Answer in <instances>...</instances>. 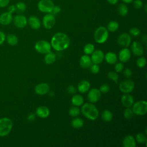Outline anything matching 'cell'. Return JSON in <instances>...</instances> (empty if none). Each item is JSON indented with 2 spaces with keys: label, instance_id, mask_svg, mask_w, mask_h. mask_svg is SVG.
<instances>
[{
  "label": "cell",
  "instance_id": "32",
  "mask_svg": "<svg viewBox=\"0 0 147 147\" xmlns=\"http://www.w3.org/2000/svg\"><path fill=\"white\" fill-rule=\"evenodd\" d=\"M16 11L18 13H24L26 9V6L25 3L23 2H18L15 5Z\"/></svg>",
  "mask_w": 147,
  "mask_h": 147
},
{
  "label": "cell",
  "instance_id": "31",
  "mask_svg": "<svg viewBox=\"0 0 147 147\" xmlns=\"http://www.w3.org/2000/svg\"><path fill=\"white\" fill-rule=\"evenodd\" d=\"M119 28V24L117 21H110L107 25V29L108 31H110L111 32H114L117 31Z\"/></svg>",
  "mask_w": 147,
  "mask_h": 147
},
{
  "label": "cell",
  "instance_id": "8",
  "mask_svg": "<svg viewBox=\"0 0 147 147\" xmlns=\"http://www.w3.org/2000/svg\"><path fill=\"white\" fill-rule=\"evenodd\" d=\"M119 90L125 94L131 92L134 88V83L129 79L122 81L119 85Z\"/></svg>",
  "mask_w": 147,
  "mask_h": 147
},
{
  "label": "cell",
  "instance_id": "29",
  "mask_svg": "<svg viewBox=\"0 0 147 147\" xmlns=\"http://www.w3.org/2000/svg\"><path fill=\"white\" fill-rule=\"evenodd\" d=\"M102 119L105 122H110L113 119V114L109 110H105L101 114Z\"/></svg>",
  "mask_w": 147,
  "mask_h": 147
},
{
  "label": "cell",
  "instance_id": "52",
  "mask_svg": "<svg viewBox=\"0 0 147 147\" xmlns=\"http://www.w3.org/2000/svg\"><path fill=\"white\" fill-rule=\"evenodd\" d=\"M122 1L125 3H130L133 2V1L134 0H122Z\"/></svg>",
  "mask_w": 147,
  "mask_h": 147
},
{
  "label": "cell",
  "instance_id": "24",
  "mask_svg": "<svg viewBox=\"0 0 147 147\" xmlns=\"http://www.w3.org/2000/svg\"><path fill=\"white\" fill-rule=\"evenodd\" d=\"M104 59L109 64H114L116 63L117 61V55L112 52H107L105 56Z\"/></svg>",
  "mask_w": 147,
  "mask_h": 147
},
{
  "label": "cell",
  "instance_id": "30",
  "mask_svg": "<svg viewBox=\"0 0 147 147\" xmlns=\"http://www.w3.org/2000/svg\"><path fill=\"white\" fill-rule=\"evenodd\" d=\"M84 122L80 118H76L72 120L71 126L75 129H79L83 126Z\"/></svg>",
  "mask_w": 147,
  "mask_h": 147
},
{
  "label": "cell",
  "instance_id": "26",
  "mask_svg": "<svg viewBox=\"0 0 147 147\" xmlns=\"http://www.w3.org/2000/svg\"><path fill=\"white\" fill-rule=\"evenodd\" d=\"M56 59V57L55 54L51 51L45 53V56L44 57V61L47 64H51L55 61Z\"/></svg>",
  "mask_w": 147,
  "mask_h": 147
},
{
  "label": "cell",
  "instance_id": "4",
  "mask_svg": "<svg viewBox=\"0 0 147 147\" xmlns=\"http://www.w3.org/2000/svg\"><path fill=\"white\" fill-rule=\"evenodd\" d=\"M109 37V31L105 26H100L95 31L94 37L95 41L99 44L105 42Z\"/></svg>",
  "mask_w": 147,
  "mask_h": 147
},
{
  "label": "cell",
  "instance_id": "7",
  "mask_svg": "<svg viewBox=\"0 0 147 147\" xmlns=\"http://www.w3.org/2000/svg\"><path fill=\"white\" fill-rule=\"evenodd\" d=\"M36 51L40 53H47L51 51V44L45 40L38 41L34 45Z\"/></svg>",
  "mask_w": 147,
  "mask_h": 147
},
{
  "label": "cell",
  "instance_id": "34",
  "mask_svg": "<svg viewBox=\"0 0 147 147\" xmlns=\"http://www.w3.org/2000/svg\"><path fill=\"white\" fill-rule=\"evenodd\" d=\"M136 140L140 144L146 142V136L143 133H139L136 136Z\"/></svg>",
  "mask_w": 147,
  "mask_h": 147
},
{
  "label": "cell",
  "instance_id": "21",
  "mask_svg": "<svg viewBox=\"0 0 147 147\" xmlns=\"http://www.w3.org/2000/svg\"><path fill=\"white\" fill-rule=\"evenodd\" d=\"M91 63L92 61L91 60V57L88 55H84L80 57L79 60V64L82 68H87L90 67Z\"/></svg>",
  "mask_w": 147,
  "mask_h": 147
},
{
  "label": "cell",
  "instance_id": "47",
  "mask_svg": "<svg viewBox=\"0 0 147 147\" xmlns=\"http://www.w3.org/2000/svg\"><path fill=\"white\" fill-rule=\"evenodd\" d=\"M10 0H0V7H6L9 2H10Z\"/></svg>",
  "mask_w": 147,
  "mask_h": 147
},
{
  "label": "cell",
  "instance_id": "13",
  "mask_svg": "<svg viewBox=\"0 0 147 147\" xmlns=\"http://www.w3.org/2000/svg\"><path fill=\"white\" fill-rule=\"evenodd\" d=\"M101 92L99 89L92 88L88 93L87 98L91 103L97 102L100 98Z\"/></svg>",
  "mask_w": 147,
  "mask_h": 147
},
{
  "label": "cell",
  "instance_id": "36",
  "mask_svg": "<svg viewBox=\"0 0 147 147\" xmlns=\"http://www.w3.org/2000/svg\"><path fill=\"white\" fill-rule=\"evenodd\" d=\"M133 111L130 107H126L123 112V117L126 119H130L133 116Z\"/></svg>",
  "mask_w": 147,
  "mask_h": 147
},
{
  "label": "cell",
  "instance_id": "48",
  "mask_svg": "<svg viewBox=\"0 0 147 147\" xmlns=\"http://www.w3.org/2000/svg\"><path fill=\"white\" fill-rule=\"evenodd\" d=\"M6 40V35L4 32L0 31V45H2Z\"/></svg>",
  "mask_w": 147,
  "mask_h": 147
},
{
  "label": "cell",
  "instance_id": "1",
  "mask_svg": "<svg viewBox=\"0 0 147 147\" xmlns=\"http://www.w3.org/2000/svg\"><path fill=\"white\" fill-rule=\"evenodd\" d=\"M70 44L68 36L64 33L58 32L55 33L52 37L51 45L56 51H60L67 49Z\"/></svg>",
  "mask_w": 147,
  "mask_h": 147
},
{
  "label": "cell",
  "instance_id": "3",
  "mask_svg": "<svg viewBox=\"0 0 147 147\" xmlns=\"http://www.w3.org/2000/svg\"><path fill=\"white\" fill-rule=\"evenodd\" d=\"M13 127L12 121L7 117L0 118V136L5 137L8 135Z\"/></svg>",
  "mask_w": 147,
  "mask_h": 147
},
{
  "label": "cell",
  "instance_id": "49",
  "mask_svg": "<svg viewBox=\"0 0 147 147\" xmlns=\"http://www.w3.org/2000/svg\"><path fill=\"white\" fill-rule=\"evenodd\" d=\"M7 11L9 12L11 14H13V13H14L16 11V7H15V5H10L8 8H7Z\"/></svg>",
  "mask_w": 147,
  "mask_h": 147
},
{
  "label": "cell",
  "instance_id": "5",
  "mask_svg": "<svg viewBox=\"0 0 147 147\" xmlns=\"http://www.w3.org/2000/svg\"><path fill=\"white\" fill-rule=\"evenodd\" d=\"M132 106L133 113L137 115H144L147 113V102L145 100H139Z\"/></svg>",
  "mask_w": 147,
  "mask_h": 147
},
{
  "label": "cell",
  "instance_id": "40",
  "mask_svg": "<svg viewBox=\"0 0 147 147\" xmlns=\"http://www.w3.org/2000/svg\"><path fill=\"white\" fill-rule=\"evenodd\" d=\"M90 67V71L92 74H96L99 72L100 67L98 65V64L93 63V64H91Z\"/></svg>",
  "mask_w": 147,
  "mask_h": 147
},
{
  "label": "cell",
  "instance_id": "23",
  "mask_svg": "<svg viewBox=\"0 0 147 147\" xmlns=\"http://www.w3.org/2000/svg\"><path fill=\"white\" fill-rule=\"evenodd\" d=\"M90 88V84L87 80H82L78 85V90L80 93H86Z\"/></svg>",
  "mask_w": 147,
  "mask_h": 147
},
{
  "label": "cell",
  "instance_id": "44",
  "mask_svg": "<svg viewBox=\"0 0 147 147\" xmlns=\"http://www.w3.org/2000/svg\"><path fill=\"white\" fill-rule=\"evenodd\" d=\"M61 11V8L59 6H57V5H55L52 9V10L51 11V14L53 15H56L57 14L59 13H60Z\"/></svg>",
  "mask_w": 147,
  "mask_h": 147
},
{
  "label": "cell",
  "instance_id": "53",
  "mask_svg": "<svg viewBox=\"0 0 147 147\" xmlns=\"http://www.w3.org/2000/svg\"><path fill=\"white\" fill-rule=\"evenodd\" d=\"M142 41H144V42L145 44L146 43V34H144V35L142 36Z\"/></svg>",
  "mask_w": 147,
  "mask_h": 147
},
{
  "label": "cell",
  "instance_id": "50",
  "mask_svg": "<svg viewBox=\"0 0 147 147\" xmlns=\"http://www.w3.org/2000/svg\"><path fill=\"white\" fill-rule=\"evenodd\" d=\"M36 118V115L34 113H30L28 115V119L30 121H33Z\"/></svg>",
  "mask_w": 147,
  "mask_h": 147
},
{
  "label": "cell",
  "instance_id": "46",
  "mask_svg": "<svg viewBox=\"0 0 147 147\" xmlns=\"http://www.w3.org/2000/svg\"><path fill=\"white\" fill-rule=\"evenodd\" d=\"M67 92L68 93L70 94H74L76 92V88L74 86H69L67 87Z\"/></svg>",
  "mask_w": 147,
  "mask_h": 147
},
{
  "label": "cell",
  "instance_id": "9",
  "mask_svg": "<svg viewBox=\"0 0 147 147\" xmlns=\"http://www.w3.org/2000/svg\"><path fill=\"white\" fill-rule=\"evenodd\" d=\"M55 16L51 13L46 14L42 18V25L45 29H49L53 27L55 24Z\"/></svg>",
  "mask_w": 147,
  "mask_h": 147
},
{
  "label": "cell",
  "instance_id": "38",
  "mask_svg": "<svg viewBox=\"0 0 147 147\" xmlns=\"http://www.w3.org/2000/svg\"><path fill=\"white\" fill-rule=\"evenodd\" d=\"M107 76L110 79L114 81L115 83H117L118 79V75L116 72L114 71H110L109 72Z\"/></svg>",
  "mask_w": 147,
  "mask_h": 147
},
{
  "label": "cell",
  "instance_id": "43",
  "mask_svg": "<svg viewBox=\"0 0 147 147\" xmlns=\"http://www.w3.org/2000/svg\"><path fill=\"white\" fill-rule=\"evenodd\" d=\"M124 68V65L122 63H118L115 65L114 69L117 72H121Z\"/></svg>",
  "mask_w": 147,
  "mask_h": 147
},
{
  "label": "cell",
  "instance_id": "25",
  "mask_svg": "<svg viewBox=\"0 0 147 147\" xmlns=\"http://www.w3.org/2000/svg\"><path fill=\"white\" fill-rule=\"evenodd\" d=\"M71 102L73 105L79 106L83 105L84 102V99L80 95H74L71 98Z\"/></svg>",
  "mask_w": 147,
  "mask_h": 147
},
{
  "label": "cell",
  "instance_id": "45",
  "mask_svg": "<svg viewBox=\"0 0 147 147\" xmlns=\"http://www.w3.org/2000/svg\"><path fill=\"white\" fill-rule=\"evenodd\" d=\"M123 75L126 78H130L132 75V71L129 68H126L124 69L123 72Z\"/></svg>",
  "mask_w": 147,
  "mask_h": 147
},
{
  "label": "cell",
  "instance_id": "11",
  "mask_svg": "<svg viewBox=\"0 0 147 147\" xmlns=\"http://www.w3.org/2000/svg\"><path fill=\"white\" fill-rule=\"evenodd\" d=\"M14 25L18 28H23L25 27L28 24V20L25 16L22 14H18L13 18Z\"/></svg>",
  "mask_w": 147,
  "mask_h": 147
},
{
  "label": "cell",
  "instance_id": "28",
  "mask_svg": "<svg viewBox=\"0 0 147 147\" xmlns=\"http://www.w3.org/2000/svg\"><path fill=\"white\" fill-rule=\"evenodd\" d=\"M7 42L11 46L16 45L18 43V38L14 34H9L6 36Z\"/></svg>",
  "mask_w": 147,
  "mask_h": 147
},
{
  "label": "cell",
  "instance_id": "55",
  "mask_svg": "<svg viewBox=\"0 0 147 147\" xmlns=\"http://www.w3.org/2000/svg\"></svg>",
  "mask_w": 147,
  "mask_h": 147
},
{
  "label": "cell",
  "instance_id": "14",
  "mask_svg": "<svg viewBox=\"0 0 147 147\" xmlns=\"http://www.w3.org/2000/svg\"><path fill=\"white\" fill-rule=\"evenodd\" d=\"M131 50L132 53L137 56H140L144 54V49L142 45L138 42L134 41L131 45Z\"/></svg>",
  "mask_w": 147,
  "mask_h": 147
},
{
  "label": "cell",
  "instance_id": "27",
  "mask_svg": "<svg viewBox=\"0 0 147 147\" xmlns=\"http://www.w3.org/2000/svg\"><path fill=\"white\" fill-rule=\"evenodd\" d=\"M128 11H129V9H128L127 6L126 5V3H121L118 6V14L121 16H122V17L126 16L128 13Z\"/></svg>",
  "mask_w": 147,
  "mask_h": 147
},
{
  "label": "cell",
  "instance_id": "35",
  "mask_svg": "<svg viewBox=\"0 0 147 147\" xmlns=\"http://www.w3.org/2000/svg\"><path fill=\"white\" fill-rule=\"evenodd\" d=\"M80 113V110L78 107V106H72L69 110V114L73 117H75L78 116V115H79Z\"/></svg>",
  "mask_w": 147,
  "mask_h": 147
},
{
  "label": "cell",
  "instance_id": "22",
  "mask_svg": "<svg viewBox=\"0 0 147 147\" xmlns=\"http://www.w3.org/2000/svg\"><path fill=\"white\" fill-rule=\"evenodd\" d=\"M123 146L124 147H135L136 146V140L132 136L127 135L123 138Z\"/></svg>",
  "mask_w": 147,
  "mask_h": 147
},
{
  "label": "cell",
  "instance_id": "39",
  "mask_svg": "<svg viewBox=\"0 0 147 147\" xmlns=\"http://www.w3.org/2000/svg\"><path fill=\"white\" fill-rule=\"evenodd\" d=\"M129 34L133 37H137L140 34V30L136 27H133L129 30Z\"/></svg>",
  "mask_w": 147,
  "mask_h": 147
},
{
  "label": "cell",
  "instance_id": "20",
  "mask_svg": "<svg viewBox=\"0 0 147 147\" xmlns=\"http://www.w3.org/2000/svg\"><path fill=\"white\" fill-rule=\"evenodd\" d=\"M49 113L50 111L48 108L43 106L37 107L36 110V115L42 118L48 117L49 115Z\"/></svg>",
  "mask_w": 147,
  "mask_h": 147
},
{
  "label": "cell",
  "instance_id": "37",
  "mask_svg": "<svg viewBox=\"0 0 147 147\" xmlns=\"http://www.w3.org/2000/svg\"><path fill=\"white\" fill-rule=\"evenodd\" d=\"M146 64V60L145 57H140L136 61V65L140 68L144 67Z\"/></svg>",
  "mask_w": 147,
  "mask_h": 147
},
{
  "label": "cell",
  "instance_id": "41",
  "mask_svg": "<svg viewBox=\"0 0 147 147\" xmlns=\"http://www.w3.org/2000/svg\"><path fill=\"white\" fill-rule=\"evenodd\" d=\"M99 90L100 91V92L106 94V93H107L110 91V86L107 84H102V86H100Z\"/></svg>",
  "mask_w": 147,
  "mask_h": 147
},
{
  "label": "cell",
  "instance_id": "16",
  "mask_svg": "<svg viewBox=\"0 0 147 147\" xmlns=\"http://www.w3.org/2000/svg\"><path fill=\"white\" fill-rule=\"evenodd\" d=\"M50 90L49 84L45 83H42L37 84L34 88L35 92L38 95H44L47 94Z\"/></svg>",
  "mask_w": 147,
  "mask_h": 147
},
{
  "label": "cell",
  "instance_id": "18",
  "mask_svg": "<svg viewBox=\"0 0 147 147\" xmlns=\"http://www.w3.org/2000/svg\"><path fill=\"white\" fill-rule=\"evenodd\" d=\"M28 24L33 29H38L41 26V22L38 17L35 16H31L28 20Z\"/></svg>",
  "mask_w": 147,
  "mask_h": 147
},
{
  "label": "cell",
  "instance_id": "42",
  "mask_svg": "<svg viewBox=\"0 0 147 147\" xmlns=\"http://www.w3.org/2000/svg\"><path fill=\"white\" fill-rule=\"evenodd\" d=\"M133 2L134 7L137 9H140L143 6V3L141 0H134Z\"/></svg>",
  "mask_w": 147,
  "mask_h": 147
},
{
  "label": "cell",
  "instance_id": "2",
  "mask_svg": "<svg viewBox=\"0 0 147 147\" xmlns=\"http://www.w3.org/2000/svg\"><path fill=\"white\" fill-rule=\"evenodd\" d=\"M81 111L84 116L92 121L96 119L99 116V111L92 103H84L82 107Z\"/></svg>",
  "mask_w": 147,
  "mask_h": 147
},
{
  "label": "cell",
  "instance_id": "10",
  "mask_svg": "<svg viewBox=\"0 0 147 147\" xmlns=\"http://www.w3.org/2000/svg\"><path fill=\"white\" fill-rule=\"evenodd\" d=\"M131 38L128 33H124L119 36L117 39V42L119 46L123 48H127L131 43Z\"/></svg>",
  "mask_w": 147,
  "mask_h": 147
},
{
  "label": "cell",
  "instance_id": "51",
  "mask_svg": "<svg viewBox=\"0 0 147 147\" xmlns=\"http://www.w3.org/2000/svg\"><path fill=\"white\" fill-rule=\"evenodd\" d=\"M107 1L111 5H115L118 2V0H107Z\"/></svg>",
  "mask_w": 147,
  "mask_h": 147
},
{
  "label": "cell",
  "instance_id": "17",
  "mask_svg": "<svg viewBox=\"0 0 147 147\" xmlns=\"http://www.w3.org/2000/svg\"><path fill=\"white\" fill-rule=\"evenodd\" d=\"M12 14L8 11L2 13L0 15V24L2 25H8L13 21Z\"/></svg>",
  "mask_w": 147,
  "mask_h": 147
},
{
  "label": "cell",
  "instance_id": "54",
  "mask_svg": "<svg viewBox=\"0 0 147 147\" xmlns=\"http://www.w3.org/2000/svg\"><path fill=\"white\" fill-rule=\"evenodd\" d=\"M146 7H147V6L145 5V12H146Z\"/></svg>",
  "mask_w": 147,
  "mask_h": 147
},
{
  "label": "cell",
  "instance_id": "33",
  "mask_svg": "<svg viewBox=\"0 0 147 147\" xmlns=\"http://www.w3.org/2000/svg\"><path fill=\"white\" fill-rule=\"evenodd\" d=\"M94 50H95L94 45L91 43H88L86 44L83 49L84 53L87 55H91L94 51Z\"/></svg>",
  "mask_w": 147,
  "mask_h": 147
},
{
  "label": "cell",
  "instance_id": "15",
  "mask_svg": "<svg viewBox=\"0 0 147 147\" xmlns=\"http://www.w3.org/2000/svg\"><path fill=\"white\" fill-rule=\"evenodd\" d=\"M131 57V52L127 48H123L122 49L118 55V58L119 60L122 63L127 62Z\"/></svg>",
  "mask_w": 147,
  "mask_h": 147
},
{
  "label": "cell",
  "instance_id": "12",
  "mask_svg": "<svg viewBox=\"0 0 147 147\" xmlns=\"http://www.w3.org/2000/svg\"><path fill=\"white\" fill-rule=\"evenodd\" d=\"M91 55V60L92 63H93L94 64H99L101 63L104 60L105 55L101 50H94V51Z\"/></svg>",
  "mask_w": 147,
  "mask_h": 147
},
{
  "label": "cell",
  "instance_id": "19",
  "mask_svg": "<svg viewBox=\"0 0 147 147\" xmlns=\"http://www.w3.org/2000/svg\"><path fill=\"white\" fill-rule=\"evenodd\" d=\"M121 103L123 106L126 107H131L134 103V98L131 95L127 94H125L121 96Z\"/></svg>",
  "mask_w": 147,
  "mask_h": 147
},
{
  "label": "cell",
  "instance_id": "6",
  "mask_svg": "<svg viewBox=\"0 0 147 147\" xmlns=\"http://www.w3.org/2000/svg\"><path fill=\"white\" fill-rule=\"evenodd\" d=\"M55 6L52 0H40L37 4L38 10L44 13H51Z\"/></svg>",
  "mask_w": 147,
  "mask_h": 147
}]
</instances>
